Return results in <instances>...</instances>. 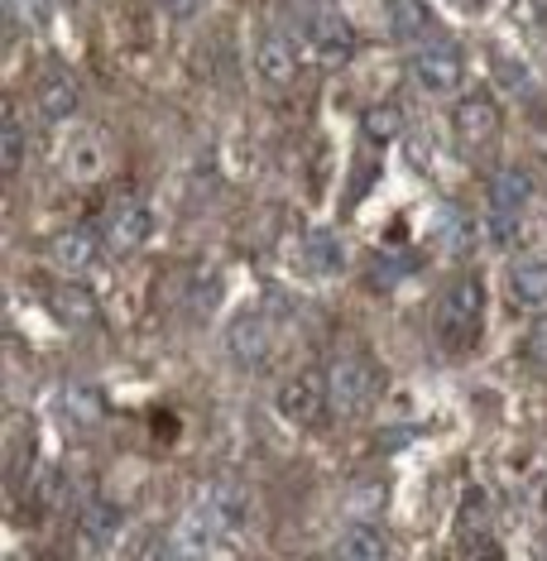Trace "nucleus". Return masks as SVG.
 I'll return each mask as SVG.
<instances>
[{
    "instance_id": "obj_1",
    "label": "nucleus",
    "mask_w": 547,
    "mask_h": 561,
    "mask_svg": "<svg viewBox=\"0 0 547 561\" xmlns=\"http://www.w3.org/2000/svg\"><path fill=\"white\" fill-rule=\"evenodd\" d=\"M240 514H246V490H240V484H207V490L187 504V514L178 518L173 552H183V557L207 552V547L221 538Z\"/></svg>"
},
{
    "instance_id": "obj_2",
    "label": "nucleus",
    "mask_w": 547,
    "mask_h": 561,
    "mask_svg": "<svg viewBox=\"0 0 547 561\" xmlns=\"http://www.w3.org/2000/svg\"><path fill=\"white\" fill-rule=\"evenodd\" d=\"M379 393V369L365 355H341V360L327 365V408L341 417L371 408Z\"/></svg>"
},
{
    "instance_id": "obj_3",
    "label": "nucleus",
    "mask_w": 547,
    "mask_h": 561,
    "mask_svg": "<svg viewBox=\"0 0 547 561\" xmlns=\"http://www.w3.org/2000/svg\"><path fill=\"white\" fill-rule=\"evenodd\" d=\"M480 312H486V284H480L476 274L456 278L437 302V336L447 341V346H466L480 331Z\"/></svg>"
},
{
    "instance_id": "obj_4",
    "label": "nucleus",
    "mask_w": 547,
    "mask_h": 561,
    "mask_svg": "<svg viewBox=\"0 0 547 561\" xmlns=\"http://www.w3.org/2000/svg\"><path fill=\"white\" fill-rule=\"evenodd\" d=\"M413 78H418V87H423V92H432V96L456 92V87H461V78H466L461 48L447 44V39L423 44V48H418V58H413Z\"/></svg>"
},
{
    "instance_id": "obj_5",
    "label": "nucleus",
    "mask_w": 547,
    "mask_h": 561,
    "mask_svg": "<svg viewBox=\"0 0 547 561\" xmlns=\"http://www.w3.org/2000/svg\"><path fill=\"white\" fill-rule=\"evenodd\" d=\"M308 48H312V58L322 62V68H346V58H351V24L337 15V10H312L308 15Z\"/></svg>"
},
{
    "instance_id": "obj_6",
    "label": "nucleus",
    "mask_w": 547,
    "mask_h": 561,
    "mask_svg": "<svg viewBox=\"0 0 547 561\" xmlns=\"http://www.w3.org/2000/svg\"><path fill=\"white\" fill-rule=\"evenodd\" d=\"M278 413L288 417V423H312L317 413H322L327 403V375L322 369H298V375L284 379V389H278Z\"/></svg>"
},
{
    "instance_id": "obj_7",
    "label": "nucleus",
    "mask_w": 547,
    "mask_h": 561,
    "mask_svg": "<svg viewBox=\"0 0 547 561\" xmlns=\"http://www.w3.org/2000/svg\"><path fill=\"white\" fill-rule=\"evenodd\" d=\"M101 250H106V236L87 231V226H72V231H58L54 245H48V260L58 264L62 274H92L101 264Z\"/></svg>"
},
{
    "instance_id": "obj_8",
    "label": "nucleus",
    "mask_w": 547,
    "mask_h": 561,
    "mask_svg": "<svg viewBox=\"0 0 547 561\" xmlns=\"http://www.w3.org/2000/svg\"><path fill=\"white\" fill-rule=\"evenodd\" d=\"M452 130L461 145H486V139L500 130V106H494L490 92H470L452 106Z\"/></svg>"
},
{
    "instance_id": "obj_9",
    "label": "nucleus",
    "mask_w": 547,
    "mask_h": 561,
    "mask_svg": "<svg viewBox=\"0 0 547 561\" xmlns=\"http://www.w3.org/2000/svg\"><path fill=\"white\" fill-rule=\"evenodd\" d=\"M155 231V216H149L145 202H121L116 211L106 216V250L111 254H135Z\"/></svg>"
},
{
    "instance_id": "obj_10",
    "label": "nucleus",
    "mask_w": 547,
    "mask_h": 561,
    "mask_svg": "<svg viewBox=\"0 0 547 561\" xmlns=\"http://www.w3.org/2000/svg\"><path fill=\"white\" fill-rule=\"evenodd\" d=\"M226 351H231V360H236V365H246V369H260L264 360H270V351H274L270 322H264L260 312L240 317V322L231 327V336H226Z\"/></svg>"
},
{
    "instance_id": "obj_11",
    "label": "nucleus",
    "mask_w": 547,
    "mask_h": 561,
    "mask_svg": "<svg viewBox=\"0 0 547 561\" xmlns=\"http://www.w3.org/2000/svg\"><path fill=\"white\" fill-rule=\"evenodd\" d=\"M254 68H260L264 87H288L298 72V44L288 34H264L260 54H254Z\"/></svg>"
},
{
    "instance_id": "obj_12",
    "label": "nucleus",
    "mask_w": 547,
    "mask_h": 561,
    "mask_svg": "<svg viewBox=\"0 0 547 561\" xmlns=\"http://www.w3.org/2000/svg\"><path fill=\"white\" fill-rule=\"evenodd\" d=\"M34 106H39V116L48 125H62L78 116V87H72V78H62V72H48V78L39 82V92H34Z\"/></svg>"
},
{
    "instance_id": "obj_13",
    "label": "nucleus",
    "mask_w": 547,
    "mask_h": 561,
    "mask_svg": "<svg viewBox=\"0 0 547 561\" xmlns=\"http://www.w3.org/2000/svg\"><path fill=\"white\" fill-rule=\"evenodd\" d=\"M385 15H389V34L399 44H418L432 34V10L428 0H385Z\"/></svg>"
},
{
    "instance_id": "obj_14",
    "label": "nucleus",
    "mask_w": 547,
    "mask_h": 561,
    "mask_svg": "<svg viewBox=\"0 0 547 561\" xmlns=\"http://www.w3.org/2000/svg\"><path fill=\"white\" fill-rule=\"evenodd\" d=\"M78 528H82V538L92 547H111L121 538V528H125V514L111 500H87L82 514H78Z\"/></svg>"
},
{
    "instance_id": "obj_15",
    "label": "nucleus",
    "mask_w": 547,
    "mask_h": 561,
    "mask_svg": "<svg viewBox=\"0 0 547 561\" xmlns=\"http://www.w3.org/2000/svg\"><path fill=\"white\" fill-rule=\"evenodd\" d=\"M533 202V183H528V173L524 169H504V173H494L490 178V211H500V216H518Z\"/></svg>"
},
{
    "instance_id": "obj_16",
    "label": "nucleus",
    "mask_w": 547,
    "mask_h": 561,
    "mask_svg": "<svg viewBox=\"0 0 547 561\" xmlns=\"http://www.w3.org/2000/svg\"><path fill=\"white\" fill-rule=\"evenodd\" d=\"M509 293H514L518 308H543L547 302V260H524L514 264V274H509Z\"/></svg>"
},
{
    "instance_id": "obj_17",
    "label": "nucleus",
    "mask_w": 547,
    "mask_h": 561,
    "mask_svg": "<svg viewBox=\"0 0 547 561\" xmlns=\"http://www.w3.org/2000/svg\"><path fill=\"white\" fill-rule=\"evenodd\" d=\"M389 552H394L389 538H385L379 528H371V523H355L346 538L337 542V557H341V561H385Z\"/></svg>"
},
{
    "instance_id": "obj_18",
    "label": "nucleus",
    "mask_w": 547,
    "mask_h": 561,
    "mask_svg": "<svg viewBox=\"0 0 547 561\" xmlns=\"http://www.w3.org/2000/svg\"><path fill=\"white\" fill-rule=\"evenodd\" d=\"M54 312L62 317V322H72V327H92L96 322V293L82 288V284H62L54 293Z\"/></svg>"
},
{
    "instance_id": "obj_19",
    "label": "nucleus",
    "mask_w": 547,
    "mask_h": 561,
    "mask_svg": "<svg viewBox=\"0 0 547 561\" xmlns=\"http://www.w3.org/2000/svg\"><path fill=\"white\" fill-rule=\"evenodd\" d=\"M62 408H68L72 423H101V413H106V399H101L92 385H68V389H62Z\"/></svg>"
},
{
    "instance_id": "obj_20",
    "label": "nucleus",
    "mask_w": 547,
    "mask_h": 561,
    "mask_svg": "<svg viewBox=\"0 0 547 561\" xmlns=\"http://www.w3.org/2000/svg\"><path fill=\"white\" fill-rule=\"evenodd\" d=\"M399 130H403V111L394 106V101H379V106L365 111V135L379 139V145H385V139H394Z\"/></svg>"
},
{
    "instance_id": "obj_21",
    "label": "nucleus",
    "mask_w": 547,
    "mask_h": 561,
    "mask_svg": "<svg viewBox=\"0 0 547 561\" xmlns=\"http://www.w3.org/2000/svg\"><path fill=\"white\" fill-rule=\"evenodd\" d=\"M308 260H312V270L337 274V270H341V245H337V236H332V231H312V236H308Z\"/></svg>"
},
{
    "instance_id": "obj_22",
    "label": "nucleus",
    "mask_w": 547,
    "mask_h": 561,
    "mask_svg": "<svg viewBox=\"0 0 547 561\" xmlns=\"http://www.w3.org/2000/svg\"><path fill=\"white\" fill-rule=\"evenodd\" d=\"M20 163H24V130L15 125V116H5L0 121V169L15 173Z\"/></svg>"
},
{
    "instance_id": "obj_23",
    "label": "nucleus",
    "mask_w": 547,
    "mask_h": 561,
    "mask_svg": "<svg viewBox=\"0 0 547 561\" xmlns=\"http://www.w3.org/2000/svg\"><path fill=\"white\" fill-rule=\"evenodd\" d=\"M5 15L30 24V30H44L54 20V0H5Z\"/></svg>"
},
{
    "instance_id": "obj_24",
    "label": "nucleus",
    "mask_w": 547,
    "mask_h": 561,
    "mask_svg": "<svg viewBox=\"0 0 547 561\" xmlns=\"http://www.w3.org/2000/svg\"><path fill=\"white\" fill-rule=\"evenodd\" d=\"M524 351H528V360H533V365H543V369H547V317H538V322L528 327Z\"/></svg>"
},
{
    "instance_id": "obj_25",
    "label": "nucleus",
    "mask_w": 547,
    "mask_h": 561,
    "mask_svg": "<svg viewBox=\"0 0 547 561\" xmlns=\"http://www.w3.org/2000/svg\"><path fill=\"white\" fill-rule=\"evenodd\" d=\"M437 216H442V231H447V240H452V245H461V240H466L461 211H456V207H452V202H442V207H437Z\"/></svg>"
},
{
    "instance_id": "obj_26",
    "label": "nucleus",
    "mask_w": 547,
    "mask_h": 561,
    "mask_svg": "<svg viewBox=\"0 0 547 561\" xmlns=\"http://www.w3.org/2000/svg\"><path fill=\"white\" fill-rule=\"evenodd\" d=\"M163 10H169L173 20H187V15H197V0H163Z\"/></svg>"
}]
</instances>
